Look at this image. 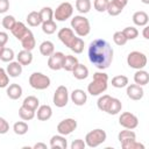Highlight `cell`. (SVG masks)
Segmentation results:
<instances>
[{
  "label": "cell",
  "instance_id": "cell-1",
  "mask_svg": "<svg viewBox=\"0 0 149 149\" xmlns=\"http://www.w3.org/2000/svg\"><path fill=\"white\" fill-rule=\"evenodd\" d=\"M88 59L90 62L99 70H105L109 68V65L113 62V48L111 44L102 38H95L93 40L87 50Z\"/></svg>",
  "mask_w": 149,
  "mask_h": 149
},
{
  "label": "cell",
  "instance_id": "cell-2",
  "mask_svg": "<svg viewBox=\"0 0 149 149\" xmlns=\"http://www.w3.org/2000/svg\"><path fill=\"white\" fill-rule=\"evenodd\" d=\"M108 86V74L105 72H95L93 74L92 81L87 85V92L91 95H100L107 90Z\"/></svg>",
  "mask_w": 149,
  "mask_h": 149
},
{
  "label": "cell",
  "instance_id": "cell-3",
  "mask_svg": "<svg viewBox=\"0 0 149 149\" xmlns=\"http://www.w3.org/2000/svg\"><path fill=\"white\" fill-rule=\"evenodd\" d=\"M71 28L79 37L87 36L91 31L90 21L84 15H74L71 19Z\"/></svg>",
  "mask_w": 149,
  "mask_h": 149
},
{
  "label": "cell",
  "instance_id": "cell-4",
  "mask_svg": "<svg viewBox=\"0 0 149 149\" xmlns=\"http://www.w3.org/2000/svg\"><path fill=\"white\" fill-rule=\"evenodd\" d=\"M107 139V134L104 129L97 128L93 129L91 132H88L85 136V143L87 147L90 148H95L98 146H100L101 143H104Z\"/></svg>",
  "mask_w": 149,
  "mask_h": 149
},
{
  "label": "cell",
  "instance_id": "cell-5",
  "mask_svg": "<svg viewBox=\"0 0 149 149\" xmlns=\"http://www.w3.org/2000/svg\"><path fill=\"white\" fill-rule=\"evenodd\" d=\"M50 78L42 72H33L29 76V85L35 90H45L50 86Z\"/></svg>",
  "mask_w": 149,
  "mask_h": 149
},
{
  "label": "cell",
  "instance_id": "cell-6",
  "mask_svg": "<svg viewBox=\"0 0 149 149\" xmlns=\"http://www.w3.org/2000/svg\"><path fill=\"white\" fill-rule=\"evenodd\" d=\"M147 56L140 51H132L127 56V64L129 68L141 70L147 65Z\"/></svg>",
  "mask_w": 149,
  "mask_h": 149
},
{
  "label": "cell",
  "instance_id": "cell-7",
  "mask_svg": "<svg viewBox=\"0 0 149 149\" xmlns=\"http://www.w3.org/2000/svg\"><path fill=\"white\" fill-rule=\"evenodd\" d=\"M73 14V6L65 1V2H62L58 5V7L54 10V19L56 21H66L68 19H70Z\"/></svg>",
  "mask_w": 149,
  "mask_h": 149
},
{
  "label": "cell",
  "instance_id": "cell-8",
  "mask_svg": "<svg viewBox=\"0 0 149 149\" xmlns=\"http://www.w3.org/2000/svg\"><path fill=\"white\" fill-rule=\"evenodd\" d=\"M52 102L56 107H65L69 102V91L68 87L64 85H59L55 93H54V98H52Z\"/></svg>",
  "mask_w": 149,
  "mask_h": 149
},
{
  "label": "cell",
  "instance_id": "cell-9",
  "mask_svg": "<svg viewBox=\"0 0 149 149\" xmlns=\"http://www.w3.org/2000/svg\"><path fill=\"white\" fill-rule=\"evenodd\" d=\"M119 123L126 129H135L139 126V119L130 112H123L119 116Z\"/></svg>",
  "mask_w": 149,
  "mask_h": 149
},
{
  "label": "cell",
  "instance_id": "cell-10",
  "mask_svg": "<svg viewBox=\"0 0 149 149\" xmlns=\"http://www.w3.org/2000/svg\"><path fill=\"white\" fill-rule=\"evenodd\" d=\"M77 128V121L72 118H68V119H64L62 120L58 125H57V132L58 134L61 135H70L73 130H76Z\"/></svg>",
  "mask_w": 149,
  "mask_h": 149
},
{
  "label": "cell",
  "instance_id": "cell-11",
  "mask_svg": "<svg viewBox=\"0 0 149 149\" xmlns=\"http://www.w3.org/2000/svg\"><path fill=\"white\" fill-rule=\"evenodd\" d=\"M64 54L62 51H55L48 57V66L49 69L54 71H58L62 69L63 65V59H64Z\"/></svg>",
  "mask_w": 149,
  "mask_h": 149
},
{
  "label": "cell",
  "instance_id": "cell-12",
  "mask_svg": "<svg viewBox=\"0 0 149 149\" xmlns=\"http://www.w3.org/2000/svg\"><path fill=\"white\" fill-rule=\"evenodd\" d=\"M57 36H58L59 41H61L65 47H68V48L71 47L72 42H73L74 38L77 37V36L74 35V31H73L71 28H62V29H59Z\"/></svg>",
  "mask_w": 149,
  "mask_h": 149
},
{
  "label": "cell",
  "instance_id": "cell-13",
  "mask_svg": "<svg viewBox=\"0 0 149 149\" xmlns=\"http://www.w3.org/2000/svg\"><path fill=\"white\" fill-rule=\"evenodd\" d=\"M126 93H127V97L132 100H141L144 95V91H143L142 86H140L137 84L127 85Z\"/></svg>",
  "mask_w": 149,
  "mask_h": 149
},
{
  "label": "cell",
  "instance_id": "cell-14",
  "mask_svg": "<svg viewBox=\"0 0 149 149\" xmlns=\"http://www.w3.org/2000/svg\"><path fill=\"white\" fill-rule=\"evenodd\" d=\"M72 102L77 106H83L86 104L87 101V94L84 90H80V88H76L71 92V95H70Z\"/></svg>",
  "mask_w": 149,
  "mask_h": 149
},
{
  "label": "cell",
  "instance_id": "cell-15",
  "mask_svg": "<svg viewBox=\"0 0 149 149\" xmlns=\"http://www.w3.org/2000/svg\"><path fill=\"white\" fill-rule=\"evenodd\" d=\"M20 42H21L22 48H23L24 50H29V51H31V50L35 48V45H36V41H35V37H34V34L31 33L30 29H28V31H27L26 35L20 40Z\"/></svg>",
  "mask_w": 149,
  "mask_h": 149
},
{
  "label": "cell",
  "instance_id": "cell-16",
  "mask_svg": "<svg viewBox=\"0 0 149 149\" xmlns=\"http://www.w3.org/2000/svg\"><path fill=\"white\" fill-rule=\"evenodd\" d=\"M50 148L51 149H66L68 148V141L64 135H54L50 139Z\"/></svg>",
  "mask_w": 149,
  "mask_h": 149
},
{
  "label": "cell",
  "instance_id": "cell-17",
  "mask_svg": "<svg viewBox=\"0 0 149 149\" xmlns=\"http://www.w3.org/2000/svg\"><path fill=\"white\" fill-rule=\"evenodd\" d=\"M6 93H7V97L12 100H17L21 95H22V87L16 84V83H13V84H8L7 86V90H6Z\"/></svg>",
  "mask_w": 149,
  "mask_h": 149
},
{
  "label": "cell",
  "instance_id": "cell-18",
  "mask_svg": "<svg viewBox=\"0 0 149 149\" xmlns=\"http://www.w3.org/2000/svg\"><path fill=\"white\" fill-rule=\"evenodd\" d=\"M36 111V116L40 121H47L52 116V108L49 105H41Z\"/></svg>",
  "mask_w": 149,
  "mask_h": 149
},
{
  "label": "cell",
  "instance_id": "cell-19",
  "mask_svg": "<svg viewBox=\"0 0 149 149\" xmlns=\"http://www.w3.org/2000/svg\"><path fill=\"white\" fill-rule=\"evenodd\" d=\"M6 72H7V74H8L9 77H12V78L20 77L21 73H22V65H21L17 61H16V62L12 61V62H9V64L7 65Z\"/></svg>",
  "mask_w": 149,
  "mask_h": 149
},
{
  "label": "cell",
  "instance_id": "cell-20",
  "mask_svg": "<svg viewBox=\"0 0 149 149\" xmlns=\"http://www.w3.org/2000/svg\"><path fill=\"white\" fill-rule=\"evenodd\" d=\"M133 22L139 27H144L149 22V16L144 10H137L133 14Z\"/></svg>",
  "mask_w": 149,
  "mask_h": 149
},
{
  "label": "cell",
  "instance_id": "cell-21",
  "mask_svg": "<svg viewBox=\"0 0 149 149\" xmlns=\"http://www.w3.org/2000/svg\"><path fill=\"white\" fill-rule=\"evenodd\" d=\"M71 72L73 74V77L76 79H78V80H83V79H86L88 77V69H87V66L84 65V64H80V63H78Z\"/></svg>",
  "mask_w": 149,
  "mask_h": 149
},
{
  "label": "cell",
  "instance_id": "cell-22",
  "mask_svg": "<svg viewBox=\"0 0 149 149\" xmlns=\"http://www.w3.org/2000/svg\"><path fill=\"white\" fill-rule=\"evenodd\" d=\"M10 31H12V34L14 35V37L20 41V40L26 35V33L28 31V28L26 27V24H24L23 22L16 21V23L14 24V27L12 28Z\"/></svg>",
  "mask_w": 149,
  "mask_h": 149
},
{
  "label": "cell",
  "instance_id": "cell-23",
  "mask_svg": "<svg viewBox=\"0 0 149 149\" xmlns=\"http://www.w3.org/2000/svg\"><path fill=\"white\" fill-rule=\"evenodd\" d=\"M118 140L122 146L129 141L136 140V134H135V132H133V129H126L125 128V130H121L118 134Z\"/></svg>",
  "mask_w": 149,
  "mask_h": 149
},
{
  "label": "cell",
  "instance_id": "cell-24",
  "mask_svg": "<svg viewBox=\"0 0 149 149\" xmlns=\"http://www.w3.org/2000/svg\"><path fill=\"white\" fill-rule=\"evenodd\" d=\"M134 81H135V84H137L140 86L147 85L149 83V73L147 71H144L143 69L136 70V72L134 73Z\"/></svg>",
  "mask_w": 149,
  "mask_h": 149
},
{
  "label": "cell",
  "instance_id": "cell-25",
  "mask_svg": "<svg viewBox=\"0 0 149 149\" xmlns=\"http://www.w3.org/2000/svg\"><path fill=\"white\" fill-rule=\"evenodd\" d=\"M78 63H79V62H78V58H77L76 56H72V55H65V56H64V59H63L62 69H64L65 71L71 72Z\"/></svg>",
  "mask_w": 149,
  "mask_h": 149
},
{
  "label": "cell",
  "instance_id": "cell-26",
  "mask_svg": "<svg viewBox=\"0 0 149 149\" xmlns=\"http://www.w3.org/2000/svg\"><path fill=\"white\" fill-rule=\"evenodd\" d=\"M16 59L17 62L23 66V65H29L33 62V54L29 50H21L17 55H16Z\"/></svg>",
  "mask_w": 149,
  "mask_h": 149
},
{
  "label": "cell",
  "instance_id": "cell-27",
  "mask_svg": "<svg viewBox=\"0 0 149 149\" xmlns=\"http://www.w3.org/2000/svg\"><path fill=\"white\" fill-rule=\"evenodd\" d=\"M121 109H122L121 101L118 98H113L112 97V100H111V102H109V105H108V107L106 109V113H108L111 115H116V114H119L121 112Z\"/></svg>",
  "mask_w": 149,
  "mask_h": 149
},
{
  "label": "cell",
  "instance_id": "cell-28",
  "mask_svg": "<svg viewBox=\"0 0 149 149\" xmlns=\"http://www.w3.org/2000/svg\"><path fill=\"white\" fill-rule=\"evenodd\" d=\"M38 105H40V101H38V99L35 95H28V97H26L24 100H23V102H22V107H24L27 109H30V111H34V112H36Z\"/></svg>",
  "mask_w": 149,
  "mask_h": 149
},
{
  "label": "cell",
  "instance_id": "cell-29",
  "mask_svg": "<svg viewBox=\"0 0 149 149\" xmlns=\"http://www.w3.org/2000/svg\"><path fill=\"white\" fill-rule=\"evenodd\" d=\"M27 22L30 27H37L40 24H42V19L40 15V12L33 10L27 15Z\"/></svg>",
  "mask_w": 149,
  "mask_h": 149
},
{
  "label": "cell",
  "instance_id": "cell-30",
  "mask_svg": "<svg viewBox=\"0 0 149 149\" xmlns=\"http://www.w3.org/2000/svg\"><path fill=\"white\" fill-rule=\"evenodd\" d=\"M40 52L43 56L49 57L51 54L55 52V45H54V43L51 41H43L40 44Z\"/></svg>",
  "mask_w": 149,
  "mask_h": 149
},
{
  "label": "cell",
  "instance_id": "cell-31",
  "mask_svg": "<svg viewBox=\"0 0 149 149\" xmlns=\"http://www.w3.org/2000/svg\"><path fill=\"white\" fill-rule=\"evenodd\" d=\"M92 3L90 0H76V9L80 14H86L91 10Z\"/></svg>",
  "mask_w": 149,
  "mask_h": 149
},
{
  "label": "cell",
  "instance_id": "cell-32",
  "mask_svg": "<svg viewBox=\"0 0 149 149\" xmlns=\"http://www.w3.org/2000/svg\"><path fill=\"white\" fill-rule=\"evenodd\" d=\"M128 85V77L123 74H119L112 78V86L115 88H122Z\"/></svg>",
  "mask_w": 149,
  "mask_h": 149
},
{
  "label": "cell",
  "instance_id": "cell-33",
  "mask_svg": "<svg viewBox=\"0 0 149 149\" xmlns=\"http://www.w3.org/2000/svg\"><path fill=\"white\" fill-rule=\"evenodd\" d=\"M42 31L47 35H51L57 30V24L54 20H49V21H43L42 22Z\"/></svg>",
  "mask_w": 149,
  "mask_h": 149
},
{
  "label": "cell",
  "instance_id": "cell-34",
  "mask_svg": "<svg viewBox=\"0 0 149 149\" xmlns=\"http://www.w3.org/2000/svg\"><path fill=\"white\" fill-rule=\"evenodd\" d=\"M111 100H112V97L109 94H102V95H100L99 99H98V101H97L98 108L100 111H102V112H106V109H107Z\"/></svg>",
  "mask_w": 149,
  "mask_h": 149
},
{
  "label": "cell",
  "instance_id": "cell-35",
  "mask_svg": "<svg viewBox=\"0 0 149 149\" xmlns=\"http://www.w3.org/2000/svg\"><path fill=\"white\" fill-rule=\"evenodd\" d=\"M122 7L121 6H119L115 1H113V0H109V3H108V7H107V9H106V12L111 15V16H116V15H119L121 12H122Z\"/></svg>",
  "mask_w": 149,
  "mask_h": 149
},
{
  "label": "cell",
  "instance_id": "cell-36",
  "mask_svg": "<svg viewBox=\"0 0 149 149\" xmlns=\"http://www.w3.org/2000/svg\"><path fill=\"white\" fill-rule=\"evenodd\" d=\"M13 130L16 135H24L28 132V125L24 121H17L13 125Z\"/></svg>",
  "mask_w": 149,
  "mask_h": 149
},
{
  "label": "cell",
  "instance_id": "cell-37",
  "mask_svg": "<svg viewBox=\"0 0 149 149\" xmlns=\"http://www.w3.org/2000/svg\"><path fill=\"white\" fill-rule=\"evenodd\" d=\"M14 57H15V54H14L13 49H10V48H6L5 47L2 49V51H1V54H0V59L2 62H6V63L12 62L14 59Z\"/></svg>",
  "mask_w": 149,
  "mask_h": 149
},
{
  "label": "cell",
  "instance_id": "cell-38",
  "mask_svg": "<svg viewBox=\"0 0 149 149\" xmlns=\"http://www.w3.org/2000/svg\"><path fill=\"white\" fill-rule=\"evenodd\" d=\"M84 47H85L84 41H83L80 37H76L74 41L72 42V44H71V47H70L69 49H71L74 54H81L83 50H84Z\"/></svg>",
  "mask_w": 149,
  "mask_h": 149
},
{
  "label": "cell",
  "instance_id": "cell-39",
  "mask_svg": "<svg viewBox=\"0 0 149 149\" xmlns=\"http://www.w3.org/2000/svg\"><path fill=\"white\" fill-rule=\"evenodd\" d=\"M19 116L23 120V121H29V120H33L35 118V112L34 111H30V109H27L24 107H20L19 108Z\"/></svg>",
  "mask_w": 149,
  "mask_h": 149
},
{
  "label": "cell",
  "instance_id": "cell-40",
  "mask_svg": "<svg viewBox=\"0 0 149 149\" xmlns=\"http://www.w3.org/2000/svg\"><path fill=\"white\" fill-rule=\"evenodd\" d=\"M15 23H16V20L13 15H5L1 20V24L6 30H12Z\"/></svg>",
  "mask_w": 149,
  "mask_h": 149
},
{
  "label": "cell",
  "instance_id": "cell-41",
  "mask_svg": "<svg viewBox=\"0 0 149 149\" xmlns=\"http://www.w3.org/2000/svg\"><path fill=\"white\" fill-rule=\"evenodd\" d=\"M40 15L43 21H49V20H54V10L51 7H43L40 10Z\"/></svg>",
  "mask_w": 149,
  "mask_h": 149
},
{
  "label": "cell",
  "instance_id": "cell-42",
  "mask_svg": "<svg viewBox=\"0 0 149 149\" xmlns=\"http://www.w3.org/2000/svg\"><path fill=\"white\" fill-rule=\"evenodd\" d=\"M127 40H135L139 36V30L135 27H126L123 30H121Z\"/></svg>",
  "mask_w": 149,
  "mask_h": 149
},
{
  "label": "cell",
  "instance_id": "cell-43",
  "mask_svg": "<svg viewBox=\"0 0 149 149\" xmlns=\"http://www.w3.org/2000/svg\"><path fill=\"white\" fill-rule=\"evenodd\" d=\"M108 3H109V0H94L93 1L94 9L97 12H99V13L106 12V9L108 7Z\"/></svg>",
  "mask_w": 149,
  "mask_h": 149
},
{
  "label": "cell",
  "instance_id": "cell-44",
  "mask_svg": "<svg viewBox=\"0 0 149 149\" xmlns=\"http://www.w3.org/2000/svg\"><path fill=\"white\" fill-rule=\"evenodd\" d=\"M113 41H114V43H115L116 45L122 47V45H125V44L127 43L128 40L126 38V36L123 35L122 31H115L114 35H113Z\"/></svg>",
  "mask_w": 149,
  "mask_h": 149
},
{
  "label": "cell",
  "instance_id": "cell-45",
  "mask_svg": "<svg viewBox=\"0 0 149 149\" xmlns=\"http://www.w3.org/2000/svg\"><path fill=\"white\" fill-rule=\"evenodd\" d=\"M8 84H9V76L7 74L6 70L0 68V88L7 87Z\"/></svg>",
  "mask_w": 149,
  "mask_h": 149
},
{
  "label": "cell",
  "instance_id": "cell-46",
  "mask_svg": "<svg viewBox=\"0 0 149 149\" xmlns=\"http://www.w3.org/2000/svg\"><path fill=\"white\" fill-rule=\"evenodd\" d=\"M123 149H144V146L140 142H137L136 140H133V141H129L125 144L121 146Z\"/></svg>",
  "mask_w": 149,
  "mask_h": 149
},
{
  "label": "cell",
  "instance_id": "cell-47",
  "mask_svg": "<svg viewBox=\"0 0 149 149\" xmlns=\"http://www.w3.org/2000/svg\"><path fill=\"white\" fill-rule=\"evenodd\" d=\"M85 147H86V143H85V141L81 140V139L74 140V141L71 143V146H70L71 149H84Z\"/></svg>",
  "mask_w": 149,
  "mask_h": 149
},
{
  "label": "cell",
  "instance_id": "cell-48",
  "mask_svg": "<svg viewBox=\"0 0 149 149\" xmlns=\"http://www.w3.org/2000/svg\"><path fill=\"white\" fill-rule=\"evenodd\" d=\"M9 130V123L7 122L6 119L0 116V134H6Z\"/></svg>",
  "mask_w": 149,
  "mask_h": 149
},
{
  "label": "cell",
  "instance_id": "cell-49",
  "mask_svg": "<svg viewBox=\"0 0 149 149\" xmlns=\"http://www.w3.org/2000/svg\"><path fill=\"white\" fill-rule=\"evenodd\" d=\"M9 9V0H0V14H5Z\"/></svg>",
  "mask_w": 149,
  "mask_h": 149
},
{
  "label": "cell",
  "instance_id": "cell-50",
  "mask_svg": "<svg viewBox=\"0 0 149 149\" xmlns=\"http://www.w3.org/2000/svg\"><path fill=\"white\" fill-rule=\"evenodd\" d=\"M8 42V34L6 31H0V45H6Z\"/></svg>",
  "mask_w": 149,
  "mask_h": 149
},
{
  "label": "cell",
  "instance_id": "cell-51",
  "mask_svg": "<svg viewBox=\"0 0 149 149\" xmlns=\"http://www.w3.org/2000/svg\"><path fill=\"white\" fill-rule=\"evenodd\" d=\"M33 148L34 149H47V144L45 143H42V142H38V143L34 144Z\"/></svg>",
  "mask_w": 149,
  "mask_h": 149
},
{
  "label": "cell",
  "instance_id": "cell-52",
  "mask_svg": "<svg viewBox=\"0 0 149 149\" xmlns=\"http://www.w3.org/2000/svg\"><path fill=\"white\" fill-rule=\"evenodd\" d=\"M113 1H115L119 6H121L122 8H125L126 6H127V3H128V0H113Z\"/></svg>",
  "mask_w": 149,
  "mask_h": 149
},
{
  "label": "cell",
  "instance_id": "cell-53",
  "mask_svg": "<svg viewBox=\"0 0 149 149\" xmlns=\"http://www.w3.org/2000/svg\"><path fill=\"white\" fill-rule=\"evenodd\" d=\"M148 30H149V28H148L147 26H144V28H143V33H142V35H143V37H144L146 40H148V38H149V35H148Z\"/></svg>",
  "mask_w": 149,
  "mask_h": 149
},
{
  "label": "cell",
  "instance_id": "cell-54",
  "mask_svg": "<svg viewBox=\"0 0 149 149\" xmlns=\"http://www.w3.org/2000/svg\"><path fill=\"white\" fill-rule=\"evenodd\" d=\"M141 1H142L144 5H149V0H141Z\"/></svg>",
  "mask_w": 149,
  "mask_h": 149
},
{
  "label": "cell",
  "instance_id": "cell-55",
  "mask_svg": "<svg viewBox=\"0 0 149 149\" xmlns=\"http://www.w3.org/2000/svg\"><path fill=\"white\" fill-rule=\"evenodd\" d=\"M3 48H5L3 45H0V54H1V51H2V49H3Z\"/></svg>",
  "mask_w": 149,
  "mask_h": 149
},
{
  "label": "cell",
  "instance_id": "cell-56",
  "mask_svg": "<svg viewBox=\"0 0 149 149\" xmlns=\"http://www.w3.org/2000/svg\"><path fill=\"white\" fill-rule=\"evenodd\" d=\"M0 23H1V21H0Z\"/></svg>",
  "mask_w": 149,
  "mask_h": 149
}]
</instances>
